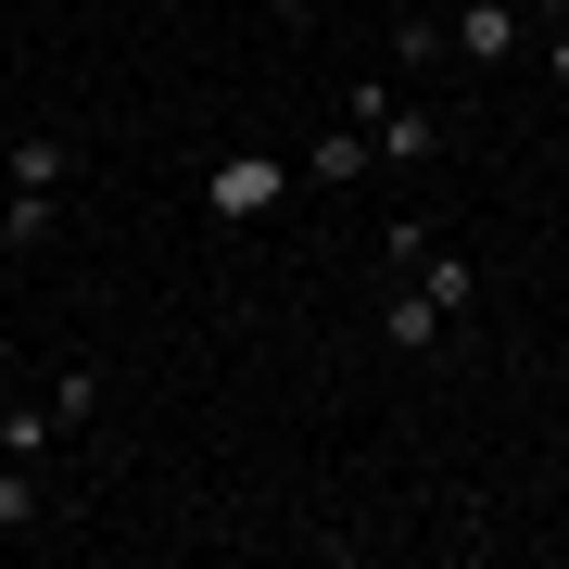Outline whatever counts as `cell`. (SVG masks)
<instances>
[{
  "label": "cell",
  "mask_w": 569,
  "mask_h": 569,
  "mask_svg": "<svg viewBox=\"0 0 569 569\" xmlns=\"http://www.w3.org/2000/svg\"><path fill=\"white\" fill-rule=\"evenodd\" d=\"M545 63H557V89H569V26H557V39H545Z\"/></svg>",
  "instance_id": "14"
},
{
  "label": "cell",
  "mask_w": 569,
  "mask_h": 569,
  "mask_svg": "<svg viewBox=\"0 0 569 569\" xmlns=\"http://www.w3.org/2000/svg\"><path fill=\"white\" fill-rule=\"evenodd\" d=\"M367 140H380V164H430V152H443V114H430V102H392Z\"/></svg>",
  "instance_id": "4"
},
{
  "label": "cell",
  "mask_w": 569,
  "mask_h": 569,
  "mask_svg": "<svg viewBox=\"0 0 569 569\" xmlns=\"http://www.w3.org/2000/svg\"><path fill=\"white\" fill-rule=\"evenodd\" d=\"M443 51H456V26H392V63H406V77H430Z\"/></svg>",
  "instance_id": "10"
},
{
  "label": "cell",
  "mask_w": 569,
  "mask_h": 569,
  "mask_svg": "<svg viewBox=\"0 0 569 569\" xmlns=\"http://www.w3.org/2000/svg\"><path fill=\"white\" fill-rule=\"evenodd\" d=\"M367 152H380L367 127H329V140L305 152V178H317V190H355V178H367Z\"/></svg>",
  "instance_id": "6"
},
{
  "label": "cell",
  "mask_w": 569,
  "mask_h": 569,
  "mask_svg": "<svg viewBox=\"0 0 569 569\" xmlns=\"http://www.w3.org/2000/svg\"><path fill=\"white\" fill-rule=\"evenodd\" d=\"M51 430H63L51 406H0V456H51Z\"/></svg>",
  "instance_id": "9"
},
{
  "label": "cell",
  "mask_w": 569,
  "mask_h": 569,
  "mask_svg": "<svg viewBox=\"0 0 569 569\" xmlns=\"http://www.w3.org/2000/svg\"><path fill=\"white\" fill-rule=\"evenodd\" d=\"M305 13H317V0H266V26H305Z\"/></svg>",
  "instance_id": "12"
},
{
  "label": "cell",
  "mask_w": 569,
  "mask_h": 569,
  "mask_svg": "<svg viewBox=\"0 0 569 569\" xmlns=\"http://www.w3.org/2000/svg\"><path fill=\"white\" fill-rule=\"evenodd\" d=\"M13 531H39V456H0V557H13Z\"/></svg>",
  "instance_id": "7"
},
{
  "label": "cell",
  "mask_w": 569,
  "mask_h": 569,
  "mask_svg": "<svg viewBox=\"0 0 569 569\" xmlns=\"http://www.w3.org/2000/svg\"><path fill=\"white\" fill-rule=\"evenodd\" d=\"M51 190H63V140H13V216H0V241H39L51 228Z\"/></svg>",
  "instance_id": "1"
},
{
  "label": "cell",
  "mask_w": 569,
  "mask_h": 569,
  "mask_svg": "<svg viewBox=\"0 0 569 569\" xmlns=\"http://www.w3.org/2000/svg\"><path fill=\"white\" fill-rule=\"evenodd\" d=\"M279 190H291V178H279V152H228L216 178H203V203H216L228 228H253V216H279Z\"/></svg>",
  "instance_id": "2"
},
{
  "label": "cell",
  "mask_w": 569,
  "mask_h": 569,
  "mask_svg": "<svg viewBox=\"0 0 569 569\" xmlns=\"http://www.w3.org/2000/svg\"><path fill=\"white\" fill-rule=\"evenodd\" d=\"M519 13H531V26H569V0H519Z\"/></svg>",
  "instance_id": "13"
},
{
  "label": "cell",
  "mask_w": 569,
  "mask_h": 569,
  "mask_svg": "<svg viewBox=\"0 0 569 569\" xmlns=\"http://www.w3.org/2000/svg\"><path fill=\"white\" fill-rule=\"evenodd\" d=\"M89 406H102V367H63V380H51V418H63V430H77Z\"/></svg>",
  "instance_id": "11"
},
{
  "label": "cell",
  "mask_w": 569,
  "mask_h": 569,
  "mask_svg": "<svg viewBox=\"0 0 569 569\" xmlns=\"http://www.w3.org/2000/svg\"><path fill=\"white\" fill-rule=\"evenodd\" d=\"M418 291H430V305H443V317H468V291H481V266L430 241V253H418Z\"/></svg>",
  "instance_id": "8"
},
{
  "label": "cell",
  "mask_w": 569,
  "mask_h": 569,
  "mask_svg": "<svg viewBox=\"0 0 569 569\" xmlns=\"http://www.w3.org/2000/svg\"><path fill=\"white\" fill-rule=\"evenodd\" d=\"M0 380H13V329H0Z\"/></svg>",
  "instance_id": "15"
},
{
  "label": "cell",
  "mask_w": 569,
  "mask_h": 569,
  "mask_svg": "<svg viewBox=\"0 0 569 569\" xmlns=\"http://www.w3.org/2000/svg\"><path fill=\"white\" fill-rule=\"evenodd\" d=\"M519 39H531V13H519V0H468V13H456V51H468V63H507Z\"/></svg>",
  "instance_id": "3"
},
{
  "label": "cell",
  "mask_w": 569,
  "mask_h": 569,
  "mask_svg": "<svg viewBox=\"0 0 569 569\" xmlns=\"http://www.w3.org/2000/svg\"><path fill=\"white\" fill-rule=\"evenodd\" d=\"M380 342L392 355H430V342H443V305H430V291H392V305H380Z\"/></svg>",
  "instance_id": "5"
}]
</instances>
